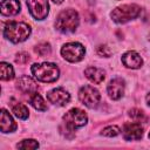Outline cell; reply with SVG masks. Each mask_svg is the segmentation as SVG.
<instances>
[{
  "label": "cell",
  "mask_w": 150,
  "mask_h": 150,
  "mask_svg": "<svg viewBox=\"0 0 150 150\" xmlns=\"http://www.w3.org/2000/svg\"><path fill=\"white\" fill-rule=\"evenodd\" d=\"M34 50H35V53H36L38 55H40V56H47V55L50 54L52 48H50V45H49V43H47V42H41V43H39V45L34 48Z\"/></svg>",
  "instance_id": "obj_20"
},
{
  "label": "cell",
  "mask_w": 150,
  "mask_h": 150,
  "mask_svg": "<svg viewBox=\"0 0 150 150\" xmlns=\"http://www.w3.org/2000/svg\"><path fill=\"white\" fill-rule=\"evenodd\" d=\"M20 12V2L18 0H2L1 14L2 15H15Z\"/></svg>",
  "instance_id": "obj_14"
},
{
  "label": "cell",
  "mask_w": 150,
  "mask_h": 150,
  "mask_svg": "<svg viewBox=\"0 0 150 150\" xmlns=\"http://www.w3.org/2000/svg\"><path fill=\"white\" fill-rule=\"evenodd\" d=\"M87 114L79 109V108H73L69 111H67L63 116V121L66 124H68L70 128L75 129V128H80L83 127L87 123Z\"/></svg>",
  "instance_id": "obj_7"
},
{
  "label": "cell",
  "mask_w": 150,
  "mask_h": 150,
  "mask_svg": "<svg viewBox=\"0 0 150 150\" xmlns=\"http://www.w3.org/2000/svg\"><path fill=\"white\" fill-rule=\"evenodd\" d=\"M96 52H97V54H98L100 56H105V57H109L110 54H111L110 49H109L107 46H98L97 49H96Z\"/></svg>",
  "instance_id": "obj_25"
},
{
  "label": "cell",
  "mask_w": 150,
  "mask_h": 150,
  "mask_svg": "<svg viewBox=\"0 0 150 150\" xmlns=\"http://www.w3.org/2000/svg\"><path fill=\"white\" fill-rule=\"evenodd\" d=\"M16 87H18L21 91H23V93H29V94L36 93V90H38V84H36V82H35L32 77H29V76H27V75H22V76H20V77L18 79V81H16Z\"/></svg>",
  "instance_id": "obj_13"
},
{
  "label": "cell",
  "mask_w": 150,
  "mask_h": 150,
  "mask_svg": "<svg viewBox=\"0 0 150 150\" xmlns=\"http://www.w3.org/2000/svg\"><path fill=\"white\" fill-rule=\"evenodd\" d=\"M79 21V14L75 9H64L57 15L55 27L61 33H71L77 28Z\"/></svg>",
  "instance_id": "obj_1"
},
{
  "label": "cell",
  "mask_w": 150,
  "mask_h": 150,
  "mask_svg": "<svg viewBox=\"0 0 150 150\" xmlns=\"http://www.w3.org/2000/svg\"><path fill=\"white\" fill-rule=\"evenodd\" d=\"M1 131L2 132H11L16 129V124L9 112L6 109H1V122H0Z\"/></svg>",
  "instance_id": "obj_15"
},
{
  "label": "cell",
  "mask_w": 150,
  "mask_h": 150,
  "mask_svg": "<svg viewBox=\"0 0 150 150\" xmlns=\"http://www.w3.org/2000/svg\"><path fill=\"white\" fill-rule=\"evenodd\" d=\"M129 116L132 118V120H135V121H137V122H145L146 121V116H145V114L142 111V110H139V109H131L130 111H129Z\"/></svg>",
  "instance_id": "obj_21"
},
{
  "label": "cell",
  "mask_w": 150,
  "mask_h": 150,
  "mask_svg": "<svg viewBox=\"0 0 150 150\" xmlns=\"http://www.w3.org/2000/svg\"><path fill=\"white\" fill-rule=\"evenodd\" d=\"M14 77L13 67L6 62H1V79L4 81H9Z\"/></svg>",
  "instance_id": "obj_19"
},
{
  "label": "cell",
  "mask_w": 150,
  "mask_h": 150,
  "mask_svg": "<svg viewBox=\"0 0 150 150\" xmlns=\"http://www.w3.org/2000/svg\"><path fill=\"white\" fill-rule=\"evenodd\" d=\"M141 13V7L135 5V4H129V5H122L116 7L111 12V19L117 22V23H124L128 22L135 18H137Z\"/></svg>",
  "instance_id": "obj_4"
},
{
  "label": "cell",
  "mask_w": 150,
  "mask_h": 150,
  "mask_svg": "<svg viewBox=\"0 0 150 150\" xmlns=\"http://www.w3.org/2000/svg\"><path fill=\"white\" fill-rule=\"evenodd\" d=\"M109 97L112 100H118L123 96L124 93V81L122 79H114L109 82L107 87Z\"/></svg>",
  "instance_id": "obj_11"
},
{
  "label": "cell",
  "mask_w": 150,
  "mask_h": 150,
  "mask_svg": "<svg viewBox=\"0 0 150 150\" xmlns=\"http://www.w3.org/2000/svg\"><path fill=\"white\" fill-rule=\"evenodd\" d=\"M84 53H86L84 47L79 42H69L61 48L62 56L69 62L81 61L84 57Z\"/></svg>",
  "instance_id": "obj_5"
},
{
  "label": "cell",
  "mask_w": 150,
  "mask_h": 150,
  "mask_svg": "<svg viewBox=\"0 0 150 150\" xmlns=\"http://www.w3.org/2000/svg\"><path fill=\"white\" fill-rule=\"evenodd\" d=\"M30 34V27L25 22L12 21L8 22L4 28V35L9 41L18 43L25 41Z\"/></svg>",
  "instance_id": "obj_2"
},
{
  "label": "cell",
  "mask_w": 150,
  "mask_h": 150,
  "mask_svg": "<svg viewBox=\"0 0 150 150\" xmlns=\"http://www.w3.org/2000/svg\"><path fill=\"white\" fill-rule=\"evenodd\" d=\"M55 4H61V2H63V0H53Z\"/></svg>",
  "instance_id": "obj_27"
},
{
  "label": "cell",
  "mask_w": 150,
  "mask_h": 150,
  "mask_svg": "<svg viewBox=\"0 0 150 150\" xmlns=\"http://www.w3.org/2000/svg\"><path fill=\"white\" fill-rule=\"evenodd\" d=\"M32 73L39 81L42 82H54L59 77V68L56 64L50 62L35 63L32 66Z\"/></svg>",
  "instance_id": "obj_3"
},
{
  "label": "cell",
  "mask_w": 150,
  "mask_h": 150,
  "mask_svg": "<svg viewBox=\"0 0 150 150\" xmlns=\"http://www.w3.org/2000/svg\"><path fill=\"white\" fill-rule=\"evenodd\" d=\"M18 149H36L39 148V143L34 139H23L22 142L18 143Z\"/></svg>",
  "instance_id": "obj_22"
},
{
  "label": "cell",
  "mask_w": 150,
  "mask_h": 150,
  "mask_svg": "<svg viewBox=\"0 0 150 150\" xmlns=\"http://www.w3.org/2000/svg\"><path fill=\"white\" fill-rule=\"evenodd\" d=\"M47 98L55 105H66L70 101V95L63 88H55L47 94Z\"/></svg>",
  "instance_id": "obj_10"
},
{
  "label": "cell",
  "mask_w": 150,
  "mask_h": 150,
  "mask_svg": "<svg viewBox=\"0 0 150 150\" xmlns=\"http://www.w3.org/2000/svg\"><path fill=\"white\" fill-rule=\"evenodd\" d=\"M84 74L88 80H90L93 83H96V84H100L104 80V71L96 67H88L84 70Z\"/></svg>",
  "instance_id": "obj_16"
},
{
  "label": "cell",
  "mask_w": 150,
  "mask_h": 150,
  "mask_svg": "<svg viewBox=\"0 0 150 150\" xmlns=\"http://www.w3.org/2000/svg\"><path fill=\"white\" fill-rule=\"evenodd\" d=\"M11 105H12V111L16 117H19L21 120H26L28 117L29 111H28V108L25 104H22L20 102H14Z\"/></svg>",
  "instance_id": "obj_17"
},
{
  "label": "cell",
  "mask_w": 150,
  "mask_h": 150,
  "mask_svg": "<svg viewBox=\"0 0 150 150\" xmlns=\"http://www.w3.org/2000/svg\"><path fill=\"white\" fill-rule=\"evenodd\" d=\"M146 103H148V104L150 105V93H149V94L146 95Z\"/></svg>",
  "instance_id": "obj_26"
},
{
  "label": "cell",
  "mask_w": 150,
  "mask_h": 150,
  "mask_svg": "<svg viewBox=\"0 0 150 150\" xmlns=\"http://www.w3.org/2000/svg\"><path fill=\"white\" fill-rule=\"evenodd\" d=\"M122 134L127 141H137L143 135V127L141 125V123H137V122L125 123L123 125Z\"/></svg>",
  "instance_id": "obj_9"
},
{
  "label": "cell",
  "mask_w": 150,
  "mask_h": 150,
  "mask_svg": "<svg viewBox=\"0 0 150 150\" xmlns=\"http://www.w3.org/2000/svg\"><path fill=\"white\" fill-rule=\"evenodd\" d=\"M29 60H30V57H29L28 53H25V52L19 53V54L16 55V57H15V62L19 63V64H25V63H27Z\"/></svg>",
  "instance_id": "obj_24"
},
{
  "label": "cell",
  "mask_w": 150,
  "mask_h": 150,
  "mask_svg": "<svg viewBox=\"0 0 150 150\" xmlns=\"http://www.w3.org/2000/svg\"><path fill=\"white\" fill-rule=\"evenodd\" d=\"M29 103L36 109V110H47V105H46V102L43 101L42 96L39 95L38 93H33L30 94V97H29Z\"/></svg>",
  "instance_id": "obj_18"
},
{
  "label": "cell",
  "mask_w": 150,
  "mask_h": 150,
  "mask_svg": "<svg viewBox=\"0 0 150 150\" xmlns=\"http://www.w3.org/2000/svg\"><path fill=\"white\" fill-rule=\"evenodd\" d=\"M79 98L80 101L88 108H96L100 103L101 95L97 89H95L91 86H84L79 91Z\"/></svg>",
  "instance_id": "obj_6"
},
{
  "label": "cell",
  "mask_w": 150,
  "mask_h": 150,
  "mask_svg": "<svg viewBox=\"0 0 150 150\" xmlns=\"http://www.w3.org/2000/svg\"><path fill=\"white\" fill-rule=\"evenodd\" d=\"M27 6L36 20H43L48 15L49 5L47 0H27Z\"/></svg>",
  "instance_id": "obj_8"
},
{
  "label": "cell",
  "mask_w": 150,
  "mask_h": 150,
  "mask_svg": "<svg viewBox=\"0 0 150 150\" xmlns=\"http://www.w3.org/2000/svg\"><path fill=\"white\" fill-rule=\"evenodd\" d=\"M122 62L125 67L128 68H131V69H137L142 66L143 61H142V57L138 53L134 52V50H130V52H127L123 56H122Z\"/></svg>",
  "instance_id": "obj_12"
},
{
  "label": "cell",
  "mask_w": 150,
  "mask_h": 150,
  "mask_svg": "<svg viewBox=\"0 0 150 150\" xmlns=\"http://www.w3.org/2000/svg\"><path fill=\"white\" fill-rule=\"evenodd\" d=\"M103 136H107V137H115L120 134V128L116 127V125H110V127H107L102 130L101 132Z\"/></svg>",
  "instance_id": "obj_23"
},
{
  "label": "cell",
  "mask_w": 150,
  "mask_h": 150,
  "mask_svg": "<svg viewBox=\"0 0 150 150\" xmlns=\"http://www.w3.org/2000/svg\"><path fill=\"white\" fill-rule=\"evenodd\" d=\"M149 138H150V134H149Z\"/></svg>",
  "instance_id": "obj_28"
}]
</instances>
